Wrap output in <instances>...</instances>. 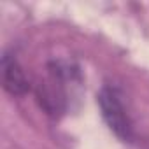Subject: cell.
Instances as JSON below:
<instances>
[{
  "mask_svg": "<svg viewBox=\"0 0 149 149\" xmlns=\"http://www.w3.org/2000/svg\"><path fill=\"white\" fill-rule=\"evenodd\" d=\"M98 107L102 112V118L109 130L123 142H132L135 137L132 118L121 100V95L114 88H102L98 93Z\"/></svg>",
  "mask_w": 149,
  "mask_h": 149,
  "instance_id": "7a4b0ae2",
  "label": "cell"
},
{
  "mask_svg": "<svg viewBox=\"0 0 149 149\" xmlns=\"http://www.w3.org/2000/svg\"><path fill=\"white\" fill-rule=\"evenodd\" d=\"M79 81V72L76 67L63 61H53L47 67V79L39 86V102L42 109L51 116H60L68 107L67 86Z\"/></svg>",
  "mask_w": 149,
  "mask_h": 149,
  "instance_id": "6da1fadb",
  "label": "cell"
},
{
  "mask_svg": "<svg viewBox=\"0 0 149 149\" xmlns=\"http://www.w3.org/2000/svg\"><path fill=\"white\" fill-rule=\"evenodd\" d=\"M2 84H4V90L13 97H21L30 88L23 67L19 65L16 56L9 53H6L2 58Z\"/></svg>",
  "mask_w": 149,
  "mask_h": 149,
  "instance_id": "3957f363",
  "label": "cell"
}]
</instances>
